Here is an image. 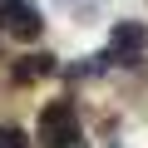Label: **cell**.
I'll return each instance as SVG.
<instances>
[{
    "instance_id": "cell-1",
    "label": "cell",
    "mask_w": 148,
    "mask_h": 148,
    "mask_svg": "<svg viewBox=\"0 0 148 148\" xmlns=\"http://www.w3.org/2000/svg\"><path fill=\"white\" fill-rule=\"evenodd\" d=\"M40 138H45L49 148H74V143L84 138L79 114H74V104H69V99H54V104H45V109H40Z\"/></svg>"
},
{
    "instance_id": "cell-2",
    "label": "cell",
    "mask_w": 148,
    "mask_h": 148,
    "mask_svg": "<svg viewBox=\"0 0 148 148\" xmlns=\"http://www.w3.org/2000/svg\"><path fill=\"white\" fill-rule=\"evenodd\" d=\"M0 30L10 40H20V45H30V40L45 35V20H40V10L30 0H0Z\"/></svg>"
},
{
    "instance_id": "cell-3",
    "label": "cell",
    "mask_w": 148,
    "mask_h": 148,
    "mask_svg": "<svg viewBox=\"0 0 148 148\" xmlns=\"http://www.w3.org/2000/svg\"><path fill=\"white\" fill-rule=\"evenodd\" d=\"M143 49H148V30H143L138 20H119L114 35H109V54H104V59H114V64H138Z\"/></svg>"
},
{
    "instance_id": "cell-4",
    "label": "cell",
    "mask_w": 148,
    "mask_h": 148,
    "mask_svg": "<svg viewBox=\"0 0 148 148\" xmlns=\"http://www.w3.org/2000/svg\"><path fill=\"white\" fill-rule=\"evenodd\" d=\"M15 84H35V79H45V74H54V54H25V59H15Z\"/></svg>"
},
{
    "instance_id": "cell-5",
    "label": "cell",
    "mask_w": 148,
    "mask_h": 148,
    "mask_svg": "<svg viewBox=\"0 0 148 148\" xmlns=\"http://www.w3.org/2000/svg\"><path fill=\"white\" fill-rule=\"evenodd\" d=\"M0 148H30L25 128H15V123H0Z\"/></svg>"
}]
</instances>
